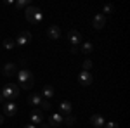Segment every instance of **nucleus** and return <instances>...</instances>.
<instances>
[{
  "label": "nucleus",
  "instance_id": "nucleus-28",
  "mask_svg": "<svg viewBox=\"0 0 130 128\" xmlns=\"http://www.w3.org/2000/svg\"><path fill=\"white\" fill-rule=\"evenodd\" d=\"M0 125H4V116L0 114Z\"/></svg>",
  "mask_w": 130,
  "mask_h": 128
},
{
  "label": "nucleus",
  "instance_id": "nucleus-16",
  "mask_svg": "<svg viewBox=\"0 0 130 128\" xmlns=\"http://www.w3.org/2000/svg\"><path fill=\"white\" fill-rule=\"evenodd\" d=\"M42 100H43V97H42V95H38V94H31L30 97H28V102H30V104H33V106H40Z\"/></svg>",
  "mask_w": 130,
  "mask_h": 128
},
{
  "label": "nucleus",
  "instance_id": "nucleus-5",
  "mask_svg": "<svg viewBox=\"0 0 130 128\" xmlns=\"http://www.w3.org/2000/svg\"><path fill=\"white\" fill-rule=\"evenodd\" d=\"M78 80H80V83L83 87H89V85H92V73L90 71H80Z\"/></svg>",
  "mask_w": 130,
  "mask_h": 128
},
{
  "label": "nucleus",
  "instance_id": "nucleus-11",
  "mask_svg": "<svg viewBox=\"0 0 130 128\" xmlns=\"http://www.w3.org/2000/svg\"><path fill=\"white\" fill-rule=\"evenodd\" d=\"M4 113H5L7 116H14V114L18 113V106H16L12 100H9L7 104H4Z\"/></svg>",
  "mask_w": 130,
  "mask_h": 128
},
{
  "label": "nucleus",
  "instance_id": "nucleus-29",
  "mask_svg": "<svg viewBox=\"0 0 130 128\" xmlns=\"http://www.w3.org/2000/svg\"><path fill=\"white\" fill-rule=\"evenodd\" d=\"M40 128H50V125H42Z\"/></svg>",
  "mask_w": 130,
  "mask_h": 128
},
{
  "label": "nucleus",
  "instance_id": "nucleus-27",
  "mask_svg": "<svg viewBox=\"0 0 130 128\" xmlns=\"http://www.w3.org/2000/svg\"><path fill=\"white\" fill-rule=\"evenodd\" d=\"M4 100H5V99H4V95H2V94H0V104H2V102H4Z\"/></svg>",
  "mask_w": 130,
  "mask_h": 128
},
{
  "label": "nucleus",
  "instance_id": "nucleus-7",
  "mask_svg": "<svg viewBox=\"0 0 130 128\" xmlns=\"http://www.w3.org/2000/svg\"><path fill=\"white\" fill-rule=\"evenodd\" d=\"M90 123H92L94 128H102L104 123H106V119H104V116H101V114H92L90 116Z\"/></svg>",
  "mask_w": 130,
  "mask_h": 128
},
{
  "label": "nucleus",
  "instance_id": "nucleus-14",
  "mask_svg": "<svg viewBox=\"0 0 130 128\" xmlns=\"http://www.w3.org/2000/svg\"><path fill=\"white\" fill-rule=\"evenodd\" d=\"M59 109L64 113V114H71V111H73V106H71L70 100H62L59 104Z\"/></svg>",
  "mask_w": 130,
  "mask_h": 128
},
{
  "label": "nucleus",
  "instance_id": "nucleus-12",
  "mask_svg": "<svg viewBox=\"0 0 130 128\" xmlns=\"http://www.w3.org/2000/svg\"><path fill=\"white\" fill-rule=\"evenodd\" d=\"M68 40H70L73 45H78V43L82 42V35L76 30H71L70 33H68Z\"/></svg>",
  "mask_w": 130,
  "mask_h": 128
},
{
  "label": "nucleus",
  "instance_id": "nucleus-8",
  "mask_svg": "<svg viewBox=\"0 0 130 128\" xmlns=\"http://www.w3.org/2000/svg\"><path fill=\"white\" fill-rule=\"evenodd\" d=\"M47 35H49V38H52V40H59L61 38V28L56 26V24H52V26L47 28Z\"/></svg>",
  "mask_w": 130,
  "mask_h": 128
},
{
  "label": "nucleus",
  "instance_id": "nucleus-22",
  "mask_svg": "<svg viewBox=\"0 0 130 128\" xmlns=\"http://www.w3.org/2000/svg\"><path fill=\"white\" fill-rule=\"evenodd\" d=\"M16 7H18V9L28 7V0H18V2H16Z\"/></svg>",
  "mask_w": 130,
  "mask_h": 128
},
{
  "label": "nucleus",
  "instance_id": "nucleus-9",
  "mask_svg": "<svg viewBox=\"0 0 130 128\" xmlns=\"http://www.w3.org/2000/svg\"><path fill=\"white\" fill-rule=\"evenodd\" d=\"M62 114L61 113H54V114H50V118H49V125L50 126H61L62 125Z\"/></svg>",
  "mask_w": 130,
  "mask_h": 128
},
{
  "label": "nucleus",
  "instance_id": "nucleus-10",
  "mask_svg": "<svg viewBox=\"0 0 130 128\" xmlns=\"http://www.w3.org/2000/svg\"><path fill=\"white\" fill-rule=\"evenodd\" d=\"M4 76H14V75H18V66L14 64V62H9V64H5L4 66Z\"/></svg>",
  "mask_w": 130,
  "mask_h": 128
},
{
  "label": "nucleus",
  "instance_id": "nucleus-18",
  "mask_svg": "<svg viewBox=\"0 0 130 128\" xmlns=\"http://www.w3.org/2000/svg\"><path fill=\"white\" fill-rule=\"evenodd\" d=\"M2 45L5 47L7 50H12L14 47H16V40H12V38H5L4 42H2Z\"/></svg>",
  "mask_w": 130,
  "mask_h": 128
},
{
  "label": "nucleus",
  "instance_id": "nucleus-24",
  "mask_svg": "<svg viewBox=\"0 0 130 128\" xmlns=\"http://www.w3.org/2000/svg\"><path fill=\"white\" fill-rule=\"evenodd\" d=\"M109 12H113V5L108 4V5H104V14H109Z\"/></svg>",
  "mask_w": 130,
  "mask_h": 128
},
{
  "label": "nucleus",
  "instance_id": "nucleus-4",
  "mask_svg": "<svg viewBox=\"0 0 130 128\" xmlns=\"http://www.w3.org/2000/svg\"><path fill=\"white\" fill-rule=\"evenodd\" d=\"M92 26H94L95 30H102V28L106 26V16H104V14H95L94 19H92Z\"/></svg>",
  "mask_w": 130,
  "mask_h": 128
},
{
  "label": "nucleus",
  "instance_id": "nucleus-20",
  "mask_svg": "<svg viewBox=\"0 0 130 128\" xmlns=\"http://www.w3.org/2000/svg\"><path fill=\"white\" fill-rule=\"evenodd\" d=\"M92 66H94V64H92V61H90V59H85L82 68H83V71H89V69H92Z\"/></svg>",
  "mask_w": 130,
  "mask_h": 128
},
{
  "label": "nucleus",
  "instance_id": "nucleus-13",
  "mask_svg": "<svg viewBox=\"0 0 130 128\" xmlns=\"http://www.w3.org/2000/svg\"><path fill=\"white\" fill-rule=\"evenodd\" d=\"M42 119H43V113H42L40 109H35V111L31 113V123H33V125H40Z\"/></svg>",
  "mask_w": 130,
  "mask_h": 128
},
{
  "label": "nucleus",
  "instance_id": "nucleus-3",
  "mask_svg": "<svg viewBox=\"0 0 130 128\" xmlns=\"http://www.w3.org/2000/svg\"><path fill=\"white\" fill-rule=\"evenodd\" d=\"M24 16H26V19L30 21V23H40L42 17H43L42 10L38 7H35V5H28L26 10H24Z\"/></svg>",
  "mask_w": 130,
  "mask_h": 128
},
{
  "label": "nucleus",
  "instance_id": "nucleus-23",
  "mask_svg": "<svg viewBox=\"0 0 130 128\" xmlns=\"http://www.w3.org/2000/svg\"><path fill=\"white\" fill-rule=\"evenodd\" d=\"M102 128H118V123L109 121V123H104V126H102Z\"/></svg>",
  "mask_w": 130,
  "mask_h": 128
},
{
  "label": "nucleus",
  "instance_id": "nucleus-15",
  "mask_svg": "<svg viewBox=\"0 0 130 128\" xmlns=\"http://www.w3.org/2000/svg\"><path fill=\"white\" fill-rule=\"evenodd\" d=\"M52 95H54V88H52L50 85H45V87L42 88V97L45 99V100H49Z\"/></svg>",
  "mask_w": 130,
  "mask_h": 128
},
{
  "label": "nucleus",
  "instance_id": "nucleus-21",
  "mask_svg": "<svg viewBox=\"0 0 130 128\" xmlns=\"http://www.w3.org/2000/svg\"><path fill=\"white\" fill-rule=\"evenodd\" d=\"M40 107H42V111H49L50 109V100H42V104H40Z\"/></svg>",
  "mask_w": 130,
  "mask_h": 128
},
{
  "label": "nucleus",
  "instance_id": "nucleus-19",
  "mask_svg": "<svg viewBox=\"0 0 130 128\" xmlns=\"http://www.w3.org/2000/svg\"><path fill=\"white\" fill-rule=\"evenodd\" d=\"M92 49H94V45H92V42H85V43L82 45V52H83L85 56H89L90 52H92Z\"/></svg>",
  "mask_w": 130,
  "mask_h": 128
},
{
  "label": "nucleus",
  "instance_id": "nucleus-1",
  "mask_svg": "<svg viewBox=\"0 0 130 128\" xmlns=\"http://www.w3.org/2000/svg\"><path fill=\"white\" fill-rule=\"evenodd\" d=\"M18 78H19V83H21V87H23V90L33 88V85H35V81H37L35 75L31 73L30 69H19V71H18Z\"/></svg>",
  "mask_w": 130,
  "mask_h": 128
},
{
  "label": "nucleus",
  "instance_id": "nucleus-17",
  "mask_svg": "<svg viewBox=\"0 0 130 128\" xmlns=\"http://www.w3.org/2000/svg\"><path fill=\"white\" fill-rule=\"evenodd\" d=\"M75 121H76V118H75V116L66 114V116L62 118V125H66V126H73V125H75Z\"/></svg>",
  "mask_w": 130,
  "mask_h": 128
},
{
  "label": "nucleus",
  "instance_id": "nucleus-25",
  "mask_svg": "<svg viewBox=\"0 0 130 128\" xmlns=\"http://www.w3.org/2000/svg\"><path fill=\"white\" fill-rule=\"evenodd\" d=\"M71 54H78V47H76V45L71 47Z\"/></svg>",
  "mask_w": 130,
  "mask_h": 128
},
{
  "label": "nucleus",
  "instance_id": "nucleus-2",
  "mask_svg": "<svg viewBox=\"0 0 130 128\" xmlns=\"http://www.w3.org/2000/svg\"><path fill=\"white\" fill-rule=\"evenodd\" d=\"M0 94L4 95V99H7V100H14V99L19 97L21 87H19V85H16V83H7V85L2 88Z\"/></svg>",
  "mask_w": 130,
  "mask_h": 128
},
{
  "label": "nucleus",
  "instance_id": "nucleus-6",
  "mask_svg": "<svg viewBox=\"0 0 130 128\" xmlns=\"http://www.w3.org/2000/svg\"><path fill=\"white\" fill-rule=\"evenodd\" d=\"M31 42V33L30 31H21L19 36H18V40H16V45H26V43H30Z\"/></svg>",
  "mask_w": 130,
  "mask_h": 128
},
{
  "label": "nucleus",
  "instance_id": "nucleus-26",
  "mask_svg": "<svg viewBox=\"0 0 130 128\" xmlns=\"http://www.w3.org/2000/svg\"><path fill=\"white\" fill-rule=\"evenodd\" d=\"M23 128H37V125H33V123H28V125H24Z\"/></svg>",
  "mask_w": 130,
  "mask_h": 128
}]
</instances>
